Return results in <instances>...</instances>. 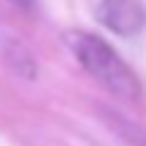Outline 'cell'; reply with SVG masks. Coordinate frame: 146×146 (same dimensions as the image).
Returning <instances> with one entry per match:
<instances>
[{"label": "cell", "mask_w": 146, "mask_h": 146, "mask_svg": "<svg viewBox=\"0 0 146 146\" xmlns=\"http://www.w3.org/2000/svg\"><path fill=\"white\" fill-rule=\"evenodd\" d=\"M12 3H17L20 7H29L32 3H34V0H12Z\"/></svg>", "instance_id": "3"}, {"label": "cell", "mask_w": 146, "mask_h": 146, "mask_svg": "<svg viewBox=\"0 0 146 146\" xmlns=\"http://www.w3.org/2000/svg\"><path fill=\"white\" fill-rule=\"evenodd\" d=\"M95 20L119 36H134L144 27V10L136 0H100L95 5Z\"/></svg>", "instance_id": "2"}, {"label": "cell", "mask_w": 146, "mask_h": 146, "mask_svg": "<svg viewBox=\"0 0 146 146\" xmlns=\"http://www.w3.org/2000/svg\"><path fill=\"white\" fill-rule=\"evenodd\" d=\"M63 44L73 54V58L83 66V71L90 73L112 95L122 100H136L141 95L139 78L119 58V54L100 36L88 34L83 29H68L63 32Z\"/></svg>", "instance_id": "1"}]
</instances>
